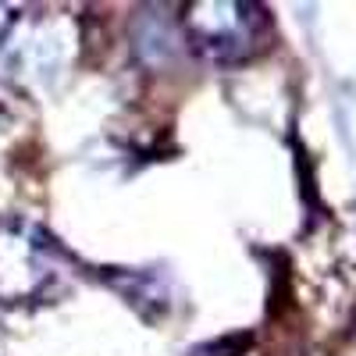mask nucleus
Wrapping results in <instances>:
<instances>
[{
	"label": "nucleus",
	"mask_w": 356,
	"mask_h": 356,
	"mask_svg": "<svg viewBox=\"0 0 356 356\" xmlns=\"http://www.w3.org/2000/svg\"><path fill=\"white\" fill-rule=\"evenodd\" d=\"M193 47L218 65L246 61L260 50L267 11L257 4H196L186 18Z\"/></svg>",
	"instance_id": "nucleus-1"
}]
</instances>
